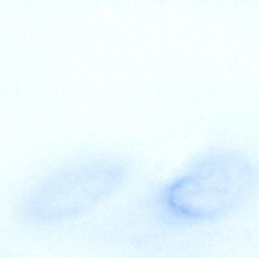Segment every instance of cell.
I'll return each mask as SVG.
<instances>
[{
	"label": "cell",
	"mask_w": 259,
	"mask_h": 258,
	"mask_svg": "<svg viewBox=\"0 0 259 258\" xmlns=\"http://www.w3.org/2000/svg\"><path fill=\"white\" fill-rule=\"evenodd\" d=\"M259 190L250 164L234 156L203 162L157 191L155 208L173 224L211 222L240 212Z\"/></svg>",
	"instance_id": "obj_1"
},
{
	"label": "cell",
	"mask_w": 259,
	"mask_h": 258,
	"mask_svg": "<svg viewBox=\"0 0 259 258\" xmlns=\"http://www.w3.org/2000/svg\"><path fill=\"white\" fill-rule=\"evenodd\" d=\"M125 172L113 166H85L56 176L36 188L28 209L38 224L55 225L89 215L122 189Z\"/></svg>",
	"instance_id": "obj_2"
}]
</instances>
